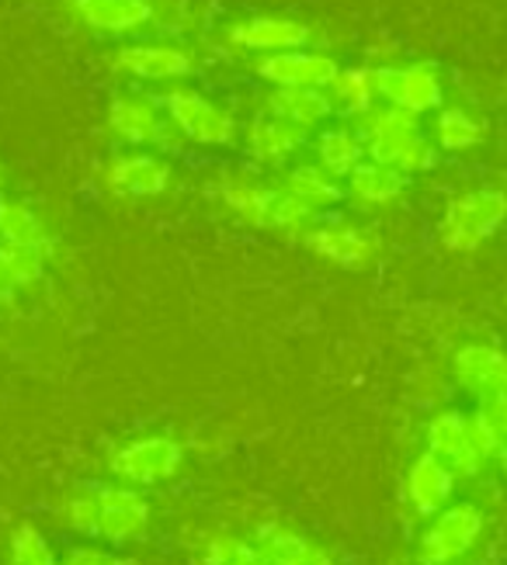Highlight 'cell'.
<instances>
[{
  "mask_svg": "<svg viewBox=\"0 0 507 565\" xmlns=\"http://www.w3.org/2000/svg\"><path fill=\"white\" fill-rule=\"evenodd\" d=\"M358 136L366 142L369 160L393 167L406 178L424 174V170L439 163V146L427 139L421 118L410 111L376 105L366 118H358Z\"/></svg>",
  "mask_w": 507,
  "mask_h": 565,
  "instance_id": "obj_1",
  "label": "cell"
},
{
  "mask_svg": "<svg viewBox=\"0 0 507 565\" xmlns=\"http://www.w3.org/2000/svg\"><path fill=\"white\" fill-rule=\"evenodd\" d=\"M220 194L226 209H233L244 223L257 226V230H272V233H285V236H306L313 212L296 202L282 184H264L254 181L247 174H230L220 184Z\"/></svg>",
  "mask_w": 507,
  "mask_h": 565,
  "instance_id": "obj_2",
  "label": "cell"
},
{
  "mask_svg": "<svg viewBox=\"0 0 507 565\" xmlns=\"http://www.w3.org/2000/svg\"><path fill=\"white\" fill-rule=\"evenodd\" d=\"M507 223V194L500 188H473L445 205L439 239L448 254H473Z\"/></svg>",
  "mask_w": 507,
  "mask_h": 565,
  "instance_id": "obj_3",
  "label": "cell"
},
{
  "mask_svg": "<svg viewBox=\"0 0 507 565\" xmlns=\"http://www.w3.org/2000/svg\"><path fill=\"white\" fill-rule=\"evenodd\" d=\"M160 108H163L167 121L178 129V136L196 146L220 150V146H230L240 136L233 111L223 108L220 102H212V97H205L196 87L175 84L167 94H160Z\"/></svg>",
  "mask_w": 507,
  "mask_h": 565,
  "instance_id": "obj_4",
  "label": "cell"
},
{
  "mask_svg": "<svg viewBox=\"0 0 507 565\" xmlns=\"http://www.w3.org/2000/svg\"><path fill=\"white\" fill-rule=\"evenodd\" d=\"M376 87H379V102L410 111V115H427L439 111L445 102V84L442 73L431 63H390V66H376Z\"/></svg>",
  "mask_w": 507,
  "mask_h": 565,
  "instance_id": "obj_5",
  "label": "cell"
},
{
  "mask_svg": "<svg viewBox=\"0 0 507 565\" xmlns=\"http://www.w3.org/2000/svg\"><path fill=\"white\" fill-rule=\"evenodd\" d=\"M115 73L142 81V84H181L196 70V56L181 42H126L112 56Z\"/></svg>",
  "mask_w": 507,
  "mask_h": 565,
  "instance_id": "obj_6",
  "label": "cell"
},
{
  "mask_svg": "<svg viewBox=\"0 0 507 565\" xmlns=\"http://www.w3.org/2000/svg\"><path fill=\"white\" fill-rule=\"evenodd\" d=\"M181 461H184V448L175 437L150 434L118 448L112 455V472L126 486H157L163 479L178 476Z\"/></svg>",
  "mask_w": 507,
  "mask_h": 565,
  "instance_id": "obj_7",
  "label": "cell"
},
{
  "mask_svg": "<svg viewBox=\"0 0 507 565\" xmlns=\"http://www.w3.org/2000/svg\"><path fill=\"white\" fill-rule=\"evenodd\" d=\"M108 132L126 142L129 150H142V146H163L167 136L178 132L171 121H167L160 97H147V94H115L108 105Z\"/></svg>",
  "mask_w": 507,
  "mask_h": 565,
  "instance_id": "obj_8",
  "label": "cell"
},
{
  "mask_svg": "<svg viewBox=\"0 0 507 565\" xmlns=\"http://www.w3.org/2000/svg\"><path fill=\"white\" fill-rule=\"evenodd\" d=\"M483 534V513L473 503H455L442 510L434 524L421 534L418 542V562L421 565H448L455 558H463L476 537Z\"/></svg>",
  "mask_w": 507,
  "mask_h": 565,
  "instance_id": "obj_9",
  "label": "cell"
},
{
  "mask_svg": "<svg viewBox=\"0 0 507 565\" xmlns=\"http://www.w3.org/2000/svg\"><path fill=\"white\" fill-rule=\"evenodd\" d=\"M313 29L299 18L288 14H251L240 18L226 29V42L240 53H257V56H272L285 53V49H303L309 45Z\"/></svg>",
  "mask_w": 507,
  "mask_h": 565,
  "instance_id": "obj_10",
  "label": "cell"
},
{
  "mask_svg": "<svg viewBox=\"0 0 507 565\" xmlns=\"http://www.w3.org/2000/svg\"><path fill=\"white\" fill-rule=\"evenodd\" d=\"M337 63L327 53H317V49H285V53H272V56H257L254 73L268 84V87H317L327 90L330 81L337 77Z\"/></svg>",
  "mask_w": 507,
  "mask_h": 565,
  "instance_id": "obj_11",
  "label": "cell"
},
{
  "mask_svg": "<svg viewBox=\"0 0 507 565\" xmlns=\"http://www.w3.org/2000/svg\"><path fill=\"white\" fill-rule=\"evenodd\" d=\"M171 163L157 153H147V150H126L118 153L108 170H105V184L112 194L118 199H133V202H142V199H160V194L171 188Z\"/></svg>",
  "mask_w": 507,
  "mask_h": 565,
  "instance_id": "obj_12",
  "label": "cell"
},
{
  "mask_svg": "<svg viewBox=\"0 0 507 565\" xmlns=\"http://www.w3.org/2000/svg\"><path fill=\"white\" fill-rule=\"evenodd\" d=\"M303 243L309 247V254H317L327 264L348 267V271H358L376 260L379 254V239L376 233H369L366 226L355 223H324V226H309Z\"/></svg>",
  "mask_w": 507,
  "mask_h": 565,
  "instance_id": "obj_13",
  "label": "cell"
},
{
  "mask_svg": "<svg viewBox=\"0 0 507 565\" xmlns=\"http://www.w3.org/2000/svg\"><path fill=\"white\" fill-rule=\"evenodd\" d=\"M98 537L108 545H129L150 527V503L136 486H98Z\"/></svg>",
  "mask_w": 507,
  "mask_h": 565,
  "instance_id": "obj_14",
  "label": "cell"
},
{
  "mask_svg": "<svg viewBox=\"0 0 507 565\" xmlns=\"http://www.w3.org/2000/svg\"><path fill=\"white\" fill-rule=\"evenodd\" d=\"M427 451L439 455L455 476H476L483 469V455L473 440L469 416L458 409H445L427 424Z\"/></svg>",
  "mask_w": 507,
  "mask_h": 565,
  "instance_id": "obj_15",
  "label": "cell"
},
{
  "mask_svg": "<svg viewBox=\"0 0 507 565\" xmlns=\"http://www.w3.org/2000/svg\"><path fill=\"white\" fill-rule=\"evenodd\" d=\"M66 8L77 24L98 35H136L154 29L150 0H70Z\"/></svg>",
  "mask_w": 507,
  "mask_h": 565,
  "instance_id": "obj_16",
  "label": "cell"
},
{
  "mask_svg": "<svg viewBox=\"0 0 507 565\" xmlns=\"http://www.w3.org/2000/svg\"><path fill=\"white\" fill-rule=\"evenodd\" d=\"M452 372L455 382L479 399L507 392V354L490 348V343H466V348H458L452 358Z\"/></svg>",
  "mask_w": 507,
  "mask_h": 565,
  "instance_id": "obj_17",
  "label": "cell"
},
{
  "mask_svg": "<svg viewBox=\"0 0 507 565\" xmlns=\"http://www.w3.org/2000/svg\"><path fill=\"white\" fill-rule=\"evenodd\" d=\"M452 489H455V472L439 455L424 451L421 458H414V465H410V472H406V500L421 518L442 513L445 503L452 500Z\"/></svg>",
  "mask_w": 507,
  "mask_h": 565,
  "instance_id": "obj_18",
  "label": "cell"
},
{
  "mask_svg": "<svg viewBox=\"0 0 507 565\" xmlns=\"http://www.w3.org/2000/svg\"><path fill=\"white\" fill-rule=\"evenodd\" d=\"M261 111L275 115L296 129L313 132L334 115V105H330L327 90H317V87H272L268 94H264Z\"/></svg>",
  "mask_w": 507,
  "mask_h": 565,
  "instance_id": "obj_19",
  "label": "cell"
},
{
  "mask_svg": "<svg viewBox=\"0 0 507 565\" xmlns=\"http://www.w3.org/2000/svg\"><path fill=\"white\" fill-rule=\"evenodd\" d=\"M306 129L288 126V121L275 118V115H257L251 126H247V153L264 163V167H285L293 160L303 146H306Z\"/></svg>",
  "mask_w": 507,
  "mask_h": 565,
  "instance_id": "obj_20",
  "label": "cell"
},
{
  "mask_svg": "<svg viewBox=\"0 0 507 565\" xmlns=\"http://www.w3.org/2000/svg\"><path fill=\"white\" fill-rule=\"evenodd\" d=\"M282 188L293 194L296 202H303L313 215L320 212H330L334 205H341L348 199V188L337 181L334 174H327V170L313 160V163H296L288 167V174L282 181Z\"/></svg>",
  "mask_w": 507,
  "mask_h": 565,
  "instance_id": "obj_21",
  "label": "cell"
},
{
  "mask_svg": "<svg viewBox=\"0 0 507 565\" xmlns=\"http://www.w3.org/2000/svg\"><path fill=\"white\" fill-rule=\"evenodd\" d=\"M254 545L261 548L268 565H334L330 555L313 542V537L288 531L282 524H264L254 534Z\"/></svg>",
  "mask_w": 507,
  "mask_h": 565,
  "instance_id": "obj_22",
  "label": "cell"
},
{
  "mask_svg": "<svg viewBox=\"0 0 507 565\" xmlns=\"http://www.w3.org/2000/svg\"><path fill=\"white\" fill-rule=\"evenodd\" d=\"M348 199L366 205V209H382V205H393L400 194L406 191V174H400V170L385 167V163H376V160H361L348 181Z\"/></svg>",
  "mask_w": 507,
  "mask_h": 565,
  "instance_id": "obj_23",
  "label": "cell"
},
{
  "mask_svg": "<svg viewBox=\"0 0 507 565\" xmlns=\"http://www.w3.org/2000/svg\"><path fill=\"white\" fill-rule=\"evenodd\" d=\"M327 97L334 105V115L345 118H366L379 105L376 87V66H341L337 77L327 87Z\"/></svg>",
  "mask_w": 507,
  "mask_h": 565,
  "instance_id": "obj_24",
  "label": "cell"
},
{
  "mask_svg": "<svg viewBox=\"0 0 507 565\" xmlns=\"http://www.w3.org/2000/svg\"><path fill=\"white\" fill-rule=\"evenodd\" d=\"M0 243H11V247H29V250H39L45 257H53V233L45 230L42 215L18 202V199H0Z\"/></svg>",
  "mask_w": 507,
  "mask_h": 565,
  "instance_id": "obj_25",
  "label": "cell"
},
{
  "mask_svg": "<svg viewBox=\"0 0 507 565\" xmlns=\"http://www.w3.org/2000/svg\"><path fill=\"white\" fill-rule=\"evenodd\" d=\"M313 153H317V163L334 174L337 181H348L351 170L369 160L366 157V142H361L358 129H348V126H330V129H320L317 142H313Z\"/></svg>",
  "mask_w": 507,
  "mask_h": 565,
  "instance_id": "obj_26",
  "label": "cell"
},
{
  "mask_svg": "<svg viewBox=\"0 0 507 565\" xmlns=\"http://www.w3.org/2000/svg\"><path fill=\"white\" fill-rule=\"evenodd\" d=\"M431 139L439 150L466 153L487 139V126H483L476 115H469L466 108H439L434 126H431Z\"/></svg>",
  "mask_w": 507,
  "mask_h": 565,
  "instance_id": "obj_27",
  "label": "cell"
},
{
  "mask_svg": "<svg viewBox=\"0 0 507 565\" xmlns=\"http://www.w3.org/2000/svg\"><path fill=\"white\" fill-rule=\"evenodd\" d=\"M45 260L50 257L39 254V250L0 243V302H11L14 291L32 288L45 271Z\"/></svg>",
  "mask_w": 507,
  "mask_h": 565,
  "instance_id": "obj_28",
  "label": "cell"
},
{
  "mask_svg": "<svg viewBox=\"0 0 507 565\" xmlns=\"http://www.w3.org/2000/svg\"><path fill=\"white\" fill-rule=\"evenodd\" d=\"M98 513H102L98 486H77L74 493L63 500V524L77 534L98 537Z\"/></svg>",
  "mask_w": 507,
  "mask_h": 565,
  "instance_id": "obj_29",
  "label": "cell"
},
{
  "mask_svg": "<svg viewBox=\"0 0 507 565\" xmlns=\"http://www.w3.org/2000/svg\"><path fill=\"white\" fill-rule=\"evenodd\" d=\"M8 562L11 565H60L45 534L32 524H18L11 531V542H8Z\"/></svg>",
  "mask_w": 507,
  "mask_h": 565,
  "instance_id": "obj_30",
  "label": "cell"
},
{
  "mask_svg": "<svg viewBox=\"0 0 507 565\" xmlns=\"http://www.w3.org/2000/svg\"><path fill=\"white\" fill-rule=\"evenodd\" d=\"M205 565H268L254 542H244L236 534H212L202 552Z\"/></svg>",
  "mask_w": 507,
  "mask_h": 565,
  "instance_id": "obj_31",
  "label": "cell"
},
{
  "mask_svg": "<svg viewBox=\"0 0 507 565\" xmlns=\"http://www.w3.org/2000/svg\"><path fill=\"white\" fill-rule=\"evenodd\" d=\"M154 8V29L163 35H181L191 24V4L188 0H150Z\"/></svg>",
  "mask_w": 507,
  "mask_h": 565,
  "instance_id": "obj_32",
  "label": "cell"
},
{
  "mask_svg": "<svg viewBox=\"0 0 507 565\" xmlns=\"http://www.w3.org/2000/svg\"><path fill=\"white\" fill-rule=\"evenodd\" d=\"M479 413H483V420L490 424V430L497 437V461L504 465V472H507V392L483 399L479 403Z\"/></svg>",
  "mask_w": 507,
  "mask_h": 565,
  "instance_id": "obj_33",
  "label": "cell"
},
{
  "mask_svg": "<svg viewBox=\"0 0 507 565\" xmlns=\"http://www.w3.org/2000/svg\"><path fill=\"white\" fill-rule=\"evenodd\" d=\"M60 565H123V562L102 548H70Z\"/></svg>",
  "mask_w": 507,
  "mask_h": 565,
  "instance_id": "obj_34",
  "label": "cell"
},
{
  "mask_svg": "<svg viewBox=\"0 0 507 565\" xmlns=\"http://www.w3.org/2000/svg\"><path fill=\"white\" fill-rule=\"evenodd\" d=\"M4 188H8V174H4V163H0V199H4Z\"/></svg>",
  "mask_w": 507,
  "mask_h": 565,
  "instance_id": "obj_35",
  "label": "cell"
}]
</instances>
